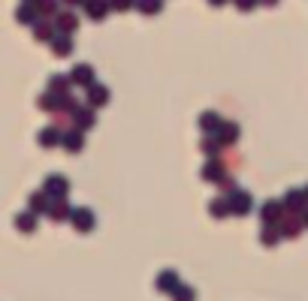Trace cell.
I'll list each match as a JSON object with an SVG mask.
<instances>
[{
    "mask_svg": "<svg viewBox=\"0 0 308 301\" xmlns=\"http://www.w3.org/2000/svg\"><path fill=\"white\" fill-rule=\"evenodd\" d=\"M39 139H42V145H54V142H57V133H54V130H45Z\"/></svg>",
    "mask_w": 308,
    "mask_h": 301,
    "instance_id": "3",
    "label": "cell"
},
{
    "mask_svg": "<svg viewBox=\"0 0 308 301\" xmlns=\"http://www.w3.org/2000/svg\"><path fill=\"white\" fill-rule=\"evenodd\" d=\"M64 187H67L64 178H48V184H45V190L48 193H57V196H64Z\"/></svg>",
    "mask_w": 308,
    "mask_h": 301,
    "instance_id": "1",
    "label": "cell"
},
{
    "mask_svg": "<svg viewBox=\"0 0 308 301\" xmlns=\"http://www.w3.org/2000/svg\"><path fill=\"white\" fill-rule=\"evenodd\" d=\"M33 226H36V217H33V214H21V217H18V229H21V232H30Z\"/></svg>",
    "mask_w": 308,
    "mask_h": 301,
    "instance_id": "2",
    "label": "cell"
}]
</instances>
